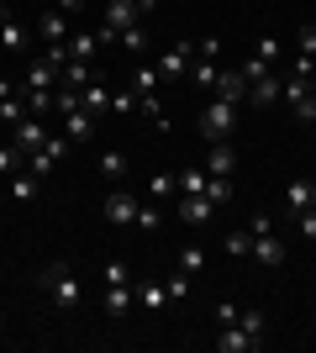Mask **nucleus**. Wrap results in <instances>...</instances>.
I'll list each match as a JSON object with an SVG mask.
<instances>
[{
  "instance_id": "f257e3e1",
  "label": "nucleus",
  "mask_w": 316,
  "mask_h": 353,
  "mask_svg": "<svg viewBox=\"0 0 316 353\" xmlns=\"http://www.w3.org/2000/svg\"><path fill=\"white\" fill-rule=\"evenodd\" d=\"M37 285H43L48 295H53V306H63V311H74L79 301H85V285H79V274L63 259H53V264H43V274H37Z\"/></svg>"
},
{
  "instance_id": "f03ea898",
  "label": "nucleus",
  "mask_w": 316,
  "mask_h": 353,
  "mask_svg": "<svg viewBox=\"0 0 316 353\" xmlns=\"http://www.w3.org/2000/svg\"><path fill=\"white\" fill-rule=\"evenodd\" d=\"M232 127H238V105L211 95V101L200 105V137H206V143H227V137H232Z\"/></svg>"
},
{
  "instance_id": "7ed1b4c3",
  "label": "nucleus",
  "mask_w": 316,
  "mask_h": 353,
  "mask_svg": "<svg viewBox=\"0 0 316 353\" xmlns=\"http://www.w3.org/2000/svg\"><path fill=\"white\" fill-rule=\"evenodd\" d=\"M190 63H196V43H169L153 69H158V79H180V74H190Z\"/></svg>"
},
{
  "instance_id": "20e7f679",
  "label": "nucleus",
  "mask_w": 316,
  "mask_h": 353,
  "mask_svg": "<svg viewBox=\"0 0 316 353\" xmlns=\"http://www.w3.org/2000/svg\"><path fill=\"white\" fill-rule=\"evenodd\" d=\"M11 143L21 148V159H32V153H37V148L48 143V127H43V117H21L11 127Z\"/></svg>"
},
{
  "instance_id": "39448f33",
  "label": "nucleus",
  "mask_w": 316,
  "mask_h": 353,
  "mask_svg": "<svg viewBox=\"0 0 316 353\" xmlns=\"http://www.w3.org/2000/svg\"><path fill=\"white\" fill-rule=\"evenodd\" d=\"M211 348L216 353H253V348H264V338H253V332H248V327H222V332H216V338H211Z\"/></svg>"
},
{
  "instance_id": "423d86ee",
  "label": "nucleus",
  "mask_w": 316,
  "mask_h": 353,
  "mask_svg": "<svg viewBox=\"0 0 316 353\" xmlns=\"http://www.w3.org/2000/svg\"><path fill=\"white\" fill-rule=\"evenodd\" d=\"M69 148H74V143H69V137H48V143H43V148H37V153H32V159H27V169H32V174H37V179H43L48 169H53V163H59L63 153H69Z\"/></svg>"
},
{
  "instance_id": "0eeeda50",
  "label": "nucleus",
  "mask_w": 316,
  "mask_h": 353,
  "mask_svg": "<svg viewBox=\"0 0 316 353\" xmlns=\"http://www.w3.org/2000/svg\"><path fill=\"white\" fill-rule=\"evenodd\" d=\"M137 311V290H132V280H121V285H105V316H132Z\"/></svg>"
},
{
  "instance_id": "6e6552de",
  "label": "nucleus",
  "mask_w": 316,
  "mask_h": 353,
  "mask_svg": "<svg viewBox=\"0 0 316 353\" xmlns=\"http://www.w3.org/2000/svg\"><path fill=\"white\" fill-rule=\"evenodd\" d=\"M105 221H111V227H132V221H137V195L111 190V195H105Z\"/></svg>"
},
{
  "instance_id": "1a4fd4ad",
  "label": "nucleus",
  "mask_w": 316,
  "mask_h": 353,
  "mask_svg": "<svg viewBox=\"0 0 316 353\" xmlns=\"http://www.w3.org/2000/svg\"><path fill=\"white\" fill-rule=\"evenodd\" d=\"M211 90H216V101H232V105L248 101V79H242V69H222Z\"/></svg>"
},
{
  "instance_id": "9d476101",
  "label": "nucleus",
  "mask_w": 316,
  "mask_h": 353,
  "mask_svg": "<svg viewBox=\"0 0 316 353\" xmlns=\"http://www.w3.org/2000/svg\"><path fill=\"white\" fill-rule=\"evenodd\" d=\"M174 211H180L185 227H206V221L216 216V206H211L206 195H180V206H174Z\"/></svg>"
},
{
  "instance_id": "9b49d317",
  "label": "nucleus",
  "mask_w": 316,
  "mask_h": 353,
  "mask_svg": "<svg viewBox=\"0 0 316 353\" xmlns=\"http://www.w3.org/2000/svg\"><path fill=\"white\" fill-rule=\"evenodd\" d=\"M27 43H32L27 21H21V16H11V11H0V48H11V53H21Z\"/></svg>"
},
{
  "instance_id": "f8f14e48",
  "label": "nucleus",
  "mask_w": 316,
  "mask_h": 353,
  "mask_svg": "<svg viewBox=\"0 0 316 353\" xmlns=\"http://www.w3.org/2000/svg\"><path fill=\"white\" fill-rule=\"evenodd\" d=\"M63 137H69V143H90V137H95V117L85 111V105L63 111Z\"/></svg>"
},
{
  "instance_id": "ddd939ff",
  "label": "nucleus",
  "mask_w": 316,
  "mask_h": 353,
  "mask_svg": "<svg viewBox=\"0 0 316 353\" xmlns=\"http://www.w3.org/2000/svg\"><path fill=\"white\" fill-rule=\"evenodd\" d=\"M306 206H316V179H290V185H285V211H290V216H295V211H306Z\"/></svg>"
},
{
  "instance_id": "4468645a",
  "label": "nucleus",
  "mask_w": 316,
  "mask_h": 353,
  "mask_svg": "<svg viewBox=\"0 0 316 353\" xmlns=\"http://www.w3.org/2000/svg\"><path fill=\"white\" fill-rule=\"evenodd\" d=\"M37 37H43V43H69V16H63L59 6L43 11V16H37Z\"/></svg>"
},
{
  "instance_id": "2eb2a0df",
  "label": "nucleus",
  "mask_w": 316,
  "mask_h": 353,
  "mask_svg": "<svg viewBox=\"0 0 316 353\" xmlns=\"http://www.w3.org/2000/svg\"><path fill=\"white\" fill-rule=\"evenodd\" d=\"M232 169H238V148H232V143H211V153H206V174L232 179Z\"/></svg>"
},
{
  "instance_id": "dca6fc26",
  "label": "nucleus",
  "mask_w": 316,
  "mask_h": 353,
  "mask_svg": "<svg viewBox=\"0 0 316 353\" xmlns=\"http://www.w3.org/2000/svg\"><path fill=\"white\" fill-rule=\"evenodd\" d=\"M253 259H258V264H264V269H280V264H285V243H280V237H274V232L253 237Z\"/></svg>"
},
{
  "instance_id": "f3484780",
  "label": "nucleus",
  "mask_w": 316,
  "mask_h": 353,
  "mask_svg": "<svg viewBox=\"0 0 316 353\" xmlns=\"http://www.w3.org/2000/svg\"><path fill=\"white\" fill-rule=\"evenodd\" d=\"M79 105H85L90 117H101V111H111V90H105L101 79H90V85H79Z\"/></svg>"
},
{
  "instance_id": "a211bd4d",
  "label": "nucleus",
  "mask_w": 316,
  "mask_h": 353,
  "mask_svg": "<svg viewBox=\"0 0 316 353\" xmlns=\"http://www.w3.org/2000/svg\"><path fill=\"white\" fill-rule=\"evenodd\" d=\"M53 79H59V69H53V63H48V59H32L21 90H53Z\"/></svg>"
},
{
  "instance_id": "6ab92c4d",
  "label": "nucleus",
  "mask_w": 316,
  "mask_h": 353,
  "mask_svg": "<svg viewBox=\"0 0 316 353\" xmlns=\"http://www.w3.org/2000/svg\"><path fill=\"white\" fill-rule=\"evenodd\" d=\"M132 290H137V306L143 311H164L169 306V290L158 280H143V285H132Z\"/></svg>"
},
{
  "instance_id": "aec40b11",
  "label": "nucleus",
  "mask_w": 316,
  "mask_h": 353,
  "mask_svg": "<svg viewBox=\"0 0 316 353\" xmlns=\"http://www.w3.org/2000/svg\"><path fill=\"white\" fill-rule=\"evenodd\" d=\"M95 169H101V174L111 179V185H121V179H127V153H121V148H105Z\"/></svg>"
},
{
  "instance_id": "412c9836",
  "label": "nucleus",
  "mask_w": 316,
  "mask_h": 353,
  "mask_svg": "<svg viewBox=\"0 0 316 353\" xmlns=\"http://www.w3.org/2000/svg\"><path fill=\"white\" fill-rule=\"evenodd\" d=\"M127 90H132L137 101H143V95H153V90H158V69H153V63H137L132 79H127Z\"/></svg>"
},
{
  "instance_id": "4be33fe9",
  "label": "nucleus",
  "mask_w": 316,
  "mask_h": 353,
  "mask_svg": "<svg viewBox=\"0 0 316 353\" xmlns=\"http://www.w3.org/2000/svg\"><path fill=\"white\" fill-rule=\"evenodd\" d=\"M59 79H63V85H74V90H79V85H90V79H95V59H69Z\"/></svg>"
},
{
  "instance_id": "5701e85b",
  "label": "nucleus",
  "mask_w": 316,
  "mask_h": 353,
  "mask_svg": "<svg viewBox=\"0 0 316 353\" xmlns=\"http://www.w3.org/2000/svg\"><path fill=\"white\" fill-rule=\"evenodd\" d=\"M280 85H285V79H258V85H248V105H274L280 101Z\"/></svg>"
},
{
  "instance_id": "b1692460",
  "label": "nucleus",
  "mask_w": 316,
  "mask_h": 353,
  "mask_svg": "<svg viewBox=\"0 0 316 353\" xmlns=\"http://www.w3.org/2000/svg\"><path fill=\"white\" fill-rule=\"evenodd\" d=\"M101 32H69V59H95Z\"/></svg>"
},
{
  "instance_id": "393cba45",
  "label": "nucleus",
  "mask_w": 316,
  "mask_h": 353,
  "mask_svg": "<svg viewBox=\"0 0 316 353\" xmlns=\"http://www.w3.org/2000/svg\"><path fill=\"white\" fill-rule=\"evenodd\" d=\"M227 253H232V259H253V232H248V227L227 232Z\"/></svg>"
},
{
  "instance_id": "a878e982",
  "label": "nucleus",
  "mask_w": 316,
  "mask_h": 353,
  "mask_svg": "<svg viewBox=\"0 0 316 353\" xmlns=\"http://www.w3.org/2000/svg\"><path fill=\"white\" fill-rule=\"evenodd\" d=\"M206 201H211V206H227V201H232V179L206 174Z\"/></svg>"
},
{
  "instance_id": "bb28decb",
  "label": "nucleus",
  "mask_w": 316,
  "mask_h": 353,
  "mask_svg": "<svg viewBox=\"0 0 316 353\" xmlns=\"http://www.w3.org/2000/svg\"><path fill=\"white\" fill-rule=\"evenodd\" d=\"M216 74H222V63H216V59H196V63H190V79H196V85H216Z\"/></svg>"
},
{
  "instance_id": "cd10ccee",
  "label": "nucleus",
  "mask_w": 316,
  "mask_h": 353,
  "mask_svg": "<svg viewBox=\"0 0 316 353\" xmlns=\"http://www.w3.org/2000/svg\"><path fill=\"white\" fill-rule=\"evenodd\" d=\"M116 43H121V48H127V53H143V48H148V27H143V21H132V27L121 32Z\"/></svg>"
},
{
  "instance_id": "c85d7f7f",
  "label": "nucleus",
  "mask_w": 316,
  "mask_h": 353,
  "mask_svg": "<svg viewBox=\"0 0 316 353\" xmlns=\"http://www.w3.org/2000/svg\"><path fill=\"white\" fill-rule=\"evenodd\" d=\"M180 269H185V274H190V280H196L200 269H206V253H200L196 243H185V248H180Z\"/></svg>"
},
{
  "instance_id": "c756f323",
  "label": "nucleus",
  "mask_w": 316,
  "mask_h": 353,
  "mask_svg": "<svg viewBox=\"0 0 316 353\" xmlns=\"http://www.w3.org/2000/svg\"><path fill=\"white\" fill-rule=\"evenodd\" d=\"M11 195L16 201H37V174H21V169H16L11 174Z\"/></svg>"
},
{
  "instance_id": "7c9ffc66",
  "label": "nucleus",
  "mask_w": 316,
  "mask_h": 353,
  "mask_svg": "<svg viewBox=\"0 0 316 353\" xmlns=\"http://www.w3.org/2000/svg\"><path fill=\"white\" fill-rule=\"evenodd\" d=\"M53 111V90H27V117H48Z\"/></svg>"
},
{
  "instance_id": "2f4dec72",
  "label": "nucleus",
  "mask_w": 316,
  "mask_h": 353,
  "mask_svg": "<svg viewBox=\"0 0 316 353\" xmlns=\"http://www.w3.org/2000/svg\"><path fill=\"white\" fill-rule=\"evenodd\" d=\"M238 69H242V79H248V85H258V79H269V63L258 59V53H248V59H242Z\"/></svg>"
},
{
  "instance_id": "473e14b6",
  "label": "nucleus",
  "mask_w": 316,
  "mask_h": 353,
  "mask_svg": "<svg viewBox=\"0 0 316 353\" xmlns=\"http://www.w3.org/2000/svg\"><path fill=\"white\" fill-rule=\"evenodd\" d=\"M180 195H206V169H185L180 174Z\"/></svg>"
},
{
  "instance_id": "72a5a7b5",
  "label": "nucleus",
  "mask_w": 316,
  "mask_h": 353,
  "mask_svg": "<svg viewBox=\"0 0 316 353\" xmlns=\"http://www.w3.org/2000/svg\"><path fill=\"white\" fill-rule=\"evenodd\" d=\"M148 190H153V201H169V195L180 190V179H174V174H153V179H148Z\"/></svg>"
},
{
  "instance_id": "f704fd0d",
  "label": "nucleus",
  "mask_w": 316,
  "mask_h": 353,
  "mask_svg": "<svg viewBox=\"0 0 316 353\" xmlns=\"http://www.w3.org/2000/svg\"><path fill=\"white\" fill-rule=\"evenodd\" d=\"M111 111H116V117H132V111H137V95H132V90H111Z\"/></svg>"
},
{
  "instance_id": "c9c22d12",
  "label": "nucleus",
  "mask_w": 316,
  "mask_h": 353,
  "mask_svg": "<svg viewBox=\"0 0 316 353\" xmlns=\"http://www.w3.org/2000/svg\"><path fill=\"white\" fill-rule=\"evenodd\" d=\"M21 163H27V159H21V148H16V143H6V148H0V174H16Z\"/></svg>"
},
{
  "instance_id": "e433bc0d",
  "label": "nucleus",
  "mask_w": 316,
  "mask_h": 353,
  "mask_svg": "<svg viewBox=\"0 0 316 353\" xmlns=\"http://www.w3.org/2000/svg\"><path fill=\"white\" fill-rule=\"evenodd\" d=\"M238 327H248V332H253V338H264V311H258V306L238 311Z\"/></svg>"
},
{
  "instance_id": "4c0bfd02",
  "label": "nucleus",
  "mask_w": 316,
  "mask_h": 353,
  "mask_svg": "<svg viewBox=\"0 0 316 353\" xmlns=\"http://www.w3.org/2000/svg\"><path fill=\"white\" fill-rule=\"evenodd\" d=\"M295 53H301V59H316V27H301V32H295Z\"/></svg>"
},
{
  "instance_id": "58836bf2",
  "label": "nucleus",
  "mask_w": 316,
  "mask_h": 353,
  "mask_svg": "<svg viewBox=\"0 0 316 353\" xmlns=\"http://www.w3.org/2000/svg\"><path fill=\"white\" fill-rule=\"evenodd\" d=\"M164 290H169V301H180V295H190V274H185V269H174Z\"/></svg>"
},
{
  "instance_id": "ea45409f",
  "label": "nucleus",
  "mask_w": 316,
  "mask_h": 353,
  "mask_svg": "<svg viewBox=\"0 0 316 353\" xmlns=\"http://www.w3.org/2000/svg\"><path fill=\"white\" fill-rule=\"evenodd\" d=\"M21 117H27V101H16V95H11V101H0V121H11V127H16Z\"/></svg>"
},
{
  "instance_id": "a19ab883",
  "label": "nucleus",
  "mask_w": 316,
  "mask_h": 353,
  "mask_svg": "<svg viewBox=\"0 0 316 353\" xmlns=\"http://www.w3.org/2000/svg\"><path fill=\"white\" fill-rule=\"evenodd\" d=\"M295 227H301V237H311V243H316V206L295 211Z\"/></svg>"
},
{
  "instance_id": "79ce46f5",
  "label": "nucleus",
  "mask_w": 316,
  "mask_h": 353,
  "mask_svg": "<svg viewBox=\"0 0 316 353\" xmlns=\"http://www.w3.org/2000/svg\"><path fill=\"white\" fill-rule=\"evenodd\" d=\"M253 53H258L264 63H274V59H280V37H258V43H253Z\"/></svg>"
},
{
  "instance_id": "37998d69",
  "label": "nucleus",
  "mask_w": 316,
  "mask_h": 353,
  "mask_svg": "<svg viewBox=\"0 0 316 353\" xmlns=\"http://www.w3.org/2000/svg\"><path fill=\"white\" fill-rule=\"evenodd\" d=\"M248 232H253V237L274 232V216H269V211H253V216H248Z\"/></svg>"
},
{
  "instance_id": "c03bdc74",
  "label": "nucleus",
  "mask_w": 316,
  "mask_h": 353,
  "mask_svg": "<svg viewBox=\"0 0 316 353\" xmlns=\"http://www.w3.org/2000/svg\"><path fill=\"white\" fill-rule=\"evenodd\" d=\"M158 221H164V211H143V206H137V221H132V227H143V232H158Z\"/></svg>"
},
{
  "instance_id": "a18cd8bd",
  "label": "nucleus",
  "mask_w": 316,
  "mask_h": 353,
  "mask_svg": "<svg viewBox=\"0 0 316 353\" xmlns=\"http://www.w3.org/2000/svg\"><path fill=\"white\" fill-rule=\"evenodd\" d=\"M238 322V306H232V301H222V306H216V327H232Z\"/></svg>"
},
{
  "instance_id": "49530a36",
  "label": "nucleus",
  "mask_w": 316,
  "mask_h": 353,
  "mask_svg": "<svg viewBox=\"0 0 316 353\" xmlns=\"http://www.w3.org/2000/svg\"><path fill=\"white\" fill-rule=\"evenodd\" d=\"M196 48H200V59H216V53H222V37H200Z\"/></svg>"
},
{
  "instance_id": "de8ad7c7",
  "label": "nucleus",
  "mask_w": 316,
  "mask_h": 353,
  "mask_svg": "<svg viewBox=\"0 0 316 353\" xmlns=\"http://www.w3.org/2000/svg\"><path fill=\"white\" fill-rule=\"evenodd\" d=\"M121 280H132V274H127V264H105V285H121Z\"/></svg>"
},
{
  "instance_id": "09e8293b",
  "label": "nucleus",
  "mask_w": 316,
  "mask_h": 353,
  "mask_svg": "<svg viewBox=\"0 0 316 353\" xmlns=\"http://www.w3.org/2000/svg\"><path fill=\"white\" fill-rule=\"evenodd\" d=\"M53 6H59L63 16H79V11H85V0H53Z\"/></svg>"
},
{
  "instance_id": "8fccbe9b",
  "label": "nucleus",
  "mask_w": 316,
  "mask_h": 353,
  "mask_svg": "<svg viewBox=\"0 0 316 353\" xmlns=\"http://www.w3.org/2000/svg\"><path fill=\"white\" fill-rule=\"evenodd\" d=\"M311 159H316V121H311Z\"/></svg>"
},
{
  "instance_id": "3c124183",
  "label": "nucleus",
  "mask_w": 316,
  "mask_h": 353,
  "mask_svg": "<svg viewBox=\"0 0 316 353\" xmlns=\"http://www.w3.org/2000/svg\"><path fill=\"white\" fill-rule=\"evenodd\" d=\"M0 332H6V316H0Z\"/></svg>"
},
{
  "instance_id": "603ef678",
  "label": "nucleus",
  "mask_w": 316,
  "mask_h": 353,
  "mask_svg": "<svg viewBox=\"0 0 316 353\" xmlns=\"http://www.w3.org/2000/svg\"><path fill=\"white\" fill-rule=\"evenodd\" d=\"M0 53H6V48H0Z\"/></svg>"
}]
</instances>
